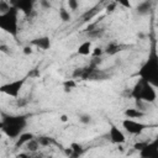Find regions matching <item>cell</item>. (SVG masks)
<instances>
[{
	"mask_svg": "<svg viewBox=\"0 0 158 158\" xmlns=\"http://www.w3.org/2000/svg\"><path fill=\"white\" fill-rule=\"evenodd\" d=\"M70 148L73 151V157H78V156H81L84 153V148L80 143H77V142H73L70 144Z\"/></svg>",
	"mask_w": 158,
	"mask_h": 158,
	"instance_id": "obj_17",
	"label": "cell"
},
{
	"mask_svg": "<svg viewBox=\"0 0 158 158\" xmlns=\"http://www.w3.org/2000/svg\"><path fill=\"white\" fill-rule=\"evenodd\" d=\"M31 46H35L37 48H41V49L46 51V49H49L51 48V40L47 36L38 37V38H35V40L31 41Z\"/></svg>",
	"mask_w": 158,
	"mask_h": 158,
	"instance_id": "obj_10",
	"label": "cell"
},
{
	"mask_svg": "<svg viewBox=\"0 0 158 158\" xmlns=\"http://www.w3.org/2000/svg\"><path fill=\"white\" fill-rule=\"evenodd\" d=\"M122 127L125 128L126 132H128L130 135H133V136H138L141 135L144 128L147 127V125L137 121V120H133V118H125L122 121Z\"/></svg>",
	"mask_w": 158,
	"mask_h": 158,
	"instance_id": "obj_6",
	"label": "cell"
},
{
	"mask_svg": "<svg viewBox=\"0 0 158 158\" xmlns=\"http://www.w3.org/2000/svg\"><path fill=\"white\" fill-rule=\"evenodd\" d=\"M40 5H41V7L44 9V10H49V9L52 7L49 0H40Z\"/></svg>",
	"mask_w": 158,
	"mask_h": 158,
	"instance_id": "obj_27",
	"label": "cell"
},
{
	"mask_svg": "<svg viewBox=\"0 0 158 158\" xmlns=\"http://www.w3.org/2000/svg\"><path fill=\"white\" fill-rule=\"evenodd\" d=\"M0 44H1V41H0Z\"/></svg>",
	"mask_w": 158,
	"mask_h": 158,
	"instance_id": "obj_34",
	"label": "cell"
},
{
	"mask_svg": "<svg viewBox=\"0 0 158 158\" xmlns=\"http://www.w3.org/2000/svg\"><path fill=\"white\" fill-rule=\"evenodd\" d=\"M132 96L135 99H141L148 104L154 102L157 99V90H156V85L151 84L147 80L139 79L138 83L133 86L132 89Z\"/></svg>",
	"mask_w": 158,
	"mask_h": 158,
	"instance_id": "obj_2",
	"label": "cell"
},
{
	"mask_svg": "<svg viewBox=\"0 0 158 158\" xmlns=\"http://www.w3.org/2000/svg\"><path fill=\"white\" fill-rule=\"evenodd\" d=\"M153 9V5H152V1L151 0H144L142 1L141 4L137 5L136 7V12L139 15V16H146L148 15Z\"/></svg>",
	"mask_w": 158,
	"mask_h": 158,
	"instance_id": "obj_11",
	"label": "cell"
},
{
	"mask_svg": "<svg viewBox=\"0 0 158 158\" xmlns=\"http://www.w3.org/2000/svg\"><path fill=\"white\" fill-rule=\"evenodd\" d=\"M11 9V5L6 0H0V15L7 12Z\"/></svg>",
	"mask_w": 158,
	"mask_h": 158,
	"instance_id": "obj_19",
	"label": "cell"
},
{
	"mask_svg": "<svg viewBox=\"0 0 158 158\" xmlns=\"http://www.w3.org/2000/svg\"><path fill=\"white\" fill-rule=\"evenodd\" d=\"M79 122H81L84 125H88V123L91 122V116L88 115V114H83V115L79 116Z\"/></svg>",
	"mask_w": 158,
	"mask_h": 158,
	"instance_id": "obj_23",
	"label": "cell"
},
{
	"mask_svg": "<svg viewBox=\"0 0 158 158\" xmlns=\"http://www.w3.org/2000/svg\"><path fill=\"white\" fill-rule=\"evenodd\" d=\"M1 131L9 138H17L27 125V118L25 115H7L1 112Z\"/></svg>",
	"mask_w": 158,
	"mask_h": 158,
	"instance_id": "obj_1",
	"label": "cell"
},
{
	"mask_svg": "<svg viewBox=\"0 0 158 158\" xmlns=\"http://www.w3.org/2000/svg\"><path fill=\"white\" fill-rule=\"evenodd\" d=\"M89 36L90 37H98V36H101L104 33V30H91V31H88Z\"/></svg>",
	"mask_w": 158,
	"mask_h": 158,
	"instance_id": "obj_26",
	"label": "cell"
},
{
	"mask_svg": "<svg viewBox=\"0 0 158 158\" xmlns=\"http://www.w3.org/2000/svg\"><path fill=\"white\" fill-rule=\"evenodd\" d=\"M59 120H60L62 122H67V121H68V116H67V115H60Z\"/></svg>",
	"mask_w": 158,
	"mask_h": 158,
	"instance_id": "obj_32",
	"label": "cell"
},
{
	"mask_svg": "<svg viewBox=\"0 0 158 158\" xmlns=\"http://www.w3.org/2000/svg\"><path fill=\"white\" fill-rule=\"evenodd\" d=\"M147 144H148V142H147V141H144V142H138V143H136V144L133 146V148H135V149H137V151H141V149H142V148H144Z\"/></svg>",
	"mask_w": 158,
	"mask_h": 158,
	"instance_id": "obj_28",
	"label": "cell"
},
{
	"mask_svg": "<svg viewBox=\"0 0 158 158\" xmlns=\"http://www.w3.org/2000/svg\"><path fill=\"white\" fill-rule=\"evenodd\" d=\"M22 52L25 53V54H32V52H33V49H32V47L31 46H25L23 47V49H22Z\"/></svg>",
	"mask_w": 158,
	"mask_h": 158,
	"instance_id": "obj_30",
	"label": "cell"
},
{
	"mask_svg": "<svg viewBox=\"0 0 158 158\" xmlns=\"http://www.w3.org/2000/svg\"><path fill=\"white\" fill-rule=\"evenodd\" d=\"M37 141H38L40 146H43V147H49L52 144H57L56 139L52 137H48V136H41L37 138Z\"/></svg>",
	"mask_w": 158,
	"mask_h": 158,
	"instance_id": "obj_15",
	"label": "cell"
},
{
	"mask_svg": "<svg viewBox=\"0 0 158 158\" xmlns=\"http://www.w3.org/2000/svg\"><path fill=\"white\" fill-rule=\"evenodd\" d=\"M123 115H125L127 118H133V120H136V118H142V117L146 115V112L138 110L137 107H131V109H126L125 112H123Z\"/></svg>",
	"mask_w": 158,
	"mask_h": 158,
	"instance_id": "obj_14",
	"label": "cell"
},
{
	"mask_svg": "<svg viewBox=\"0 0 158 158\" xmlns=\"http://www.w3.org/2000/svg\"><path fill=\"white\" fill-rule=\"evenodd\" d=\"M58 15H59V19L63 21V22H68L72 20V16H70V12L65 9V7H60L59 11H58Z\"/></svg>",
	"mask_w": 158,
	"mask_h": 158,
	"instance_id": "obj_18",
	"label": "cell"
},
{
	"mask_svg": "<svg viewBox=\"0 0 158 158\" xmlns=\"http://www.w3.org/2000/svg\"><path fill=\"white\" fill-rule=\"evenodd\" d=\"M116 6H117V4H116L115 1H112V2H110V4L106 6V9H105V10H106V12H107V14H112V12L116 10Z\"/></svg>",
	"mask_w": 158,
	"mask_h": 158,
	"instance_id": "obj_25",
	"label": "cell"
},
{
	"mask_svg": "<svg viewBox=\"0 0 158 158\" xmlns=\"http://www.w3.org/2000/svg\"><path fill=\"white\" fill-rule=\"evenodd\" d=\"M36 0H11L14 7H16L19 11H22L25 15H30L32 9H33V4Z\"/></svg>",
	"mask_w": 158,
	"mask_h": 158,
	"instance_id": "obj_8",
	"label": "cell"
},
{
	"mask_svg": "<svg viewBox=\"0 0 158 158\" xmlns=\"http://www.w3.org/2000/svg\"><path fill=\"white\" fill-rule=\"evenodd\" d=\"M109 137H110V141L115 144H122L126 142V136L125 133L122 132V130H120L117 126L115 125H111L110 126V130H109Z\"/></svg>",
	"mask_w": 158,
	"mask_h": 158,
	"instance_id": "obj_7",
	"label": "cell"
},
{
	"mask_svg": "<svg viewBox=\"0 0 158 158\" xmlns=\"http://www.w3.org/2000/svg\"><path fill=\"white\" fill-rule=\"evenodd\" d=\"M25 146H26V149L30 151V152H36L40 148V143H38L37 138H35V137L32 139H30Z\"/></svg>",
	"mask_w": 158,
	"mask_h": 158,
	"instance_id": "obj_16",
	"label": "cell"
},
{
	"mask_svg": "<svg viewBox=\"0 0 158 158\" xmlns=\"http://www.w3.org/2000/svg\"><path fill=\"white\" fill-rule=\"evenodd\" d=\"M91 51H93V43H91V41L88 40L79 44L77 53L80 56H89V54H91Z\"/></svg>",
	"mask_w": 158,
	"mask_h": 158,
	"instance_id": "obj_13",
	"label": "cell"
},
{
	"mask_svg": "<svg viewBox=\"0 0 158 158\" xmlns=\"http://www.w3.org/2000/svg\"><path fill=\"white\" fill-rule=\"evenodd\" d=\"M139 77L143 80L149 81L153 85H157V78H158V63H157V57L156 53L153 52L151 58L144 63V65L139 70Z\"/></svg>",
	"mask_w": 158,
	"mask_h": 158,
	"instance_id": "obj_4",
	"label": "cell"
},
{
	"mask_svg": "<svg viewBox=\"0 0 158 158\" xmlns=\"http://www.w3.org/2000/svg\"><path fill=\"white\" fill-rule=\"evenodd\" d=\"M102 48H100V47H96V48H94V51H91V54L94 56V57H100L101 54H102Z\"/></svg>",
	"mask_w": 158,
	"mask_h": 158,
	"instance_id": "obj_29",
	"label": "cell"
},
{
	"mask_svg": "<svg viewBox=\"0 0 158 158\" xmlns=\"http://www.w3.org/2000/svg\"><path fill=\"white\" fill-rule=\"evenodd\" d=\"M118 51H120V46L118 44H114V43L107 46V48H106V53H109V54H115Z\"/></svg>",
	"mask_w": 158,
	"mask_h": 158,
	"instance_id": "obj_21",
	"label": "cell"
},
{
	"mask_svg": "<svg viewBox=\"0 0 158 158\" xmlns=\"http://www.w3.org/2000/svg\"><path fill=\"white\" fill-rule=\"evenodd\" d=\"M1 128H2V121L0 120V130H1Z\"/></svg>",
	"mask_w": 158,
	"mask_h": 158,
	"instance_id": "obj_33",
	"label": "cell"
},
{
	"mask_svg": "<svg viewBox=\"0 0 158 158\" xmlns=\"http://www.w3.org/2000/svg\"><path fill=\"white\" fill-rule=\"evenodd\" d=\"M67 5H68L69 10L75 11L79 7V1L78 0H67Z\"/></svg>",
	"mask_w": 158,
	"mask_h": 158,
	"instance_id": "obj_22",
	"label": "cell"
},
{
	"mask_svg": "<svg viewBox=\"0 0 158 158\" xmlns=\"http://www.w3.org/2000/svg\"><path fill=\"white\" fill-rule=\"evenodd\" d=\"M139 156L143 158H157L158 157V148L156 146V142L149 143L139 151Z\"/></svg>",
	"mask_w": 158,
	"mask_h": 158,
	"instance_id": "obj_9",
	"label": "cell"
},
{
	"mask_svg": "<svg viewBox=\"0 0 158 158\" xmlns=\"http://www.w3.org/2000/svg\"><path fill=\"white\" fill-rule=\"evenodd\" d=\"M25 81H26V79L23 78V79H17V80H12L10 83H6V84L0 86V93H4L11 98H17Z\"/></svg>",
	"mask_w": 158,
	"mask_h": 158,
	"instance_id": "obj_5",
	"label": "cell"
},
{
	"mask_svg": "<svg viewBox=\"0 0 158 158\" xmlns=\"http://www.w3.org/2000/svg\"><path fill=\"white\" fill-rule=\"evenodd\" d=\"M19 10L14 6H11V9L0 15V28L7 33H10L11 36H17L19 32Z\"/></svg>",
	"mask_w": 158,
	"mask_h": 158,
	"instance_id": "obj_3",
	"label": "cell"
},
{
	"mask_svg": "<svg viewBox=\"0 0 158 158\" xmlns=\"http://www.w3.org/2000/svg\"><path fill=\"white\" fill-rule=\"evenodd\" d=\"M0 52H2V53H9V47L1 43V44H0Z\"/></svg>",
	"mask_w": 158,
	"mask_h": 158,
	"instance_id": "obj_31",
	"label": "cell"
},
{
	"mask_svg": "<svg viewBox=\"0 0 158 158\" xmlns=\"http://www.w3.org/2000/svg\"><path fill=\"white\" fill-rule=\"evenodd\" d=\"M35 136H33V133H31V132H21L20 133V136L16 138V142H15V148H21V147H23L30 139H32Z\"/></svg>",
	"mask_w": 158,
	"mask_h": 158,
	"instance_id": "obj_12",
	"label": "cell"
},
{
	"mask_svg": "<svg viewBox=\"0 0 158 158\" xmlns=\"http://www.w3.org/2000/svg\"><path fill=\"white\" fill-rule=\"evenodd\" d=\"M116 4L121 5L122 7H126V9H131L132 5H131V1L130 0H114Z\"/></svg>",
	"mask_w": 158,
	"mask_h": 158,
	"instance_id": "obj_24",
	"label": "cell"
},
{
	"mask_svg": "<svg viewBox=\"0 0 158 158\" xmlns=\"http://www.w3.org/2000/svg\"><path fill=\"white\" fill-rule=\"evenodd\" d=\"M63 85H64L65 91H70V90L77 85V83H75V80H74V79H69V80H65V81L63 83Z\"/></svg>",
	"mask_w": 158,
	"mask_h": 158,
	"instance_id": "obj_20",
	"label": "cell"
}]
</instances>
